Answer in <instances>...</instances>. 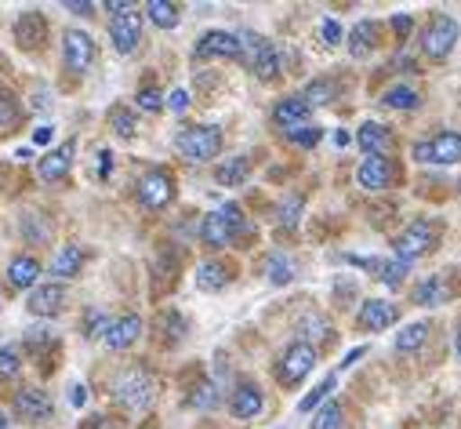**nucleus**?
<instances>
[{"label": "nucleus", "instance_id": "4be33fe9", "mask_svg": "<svg viewBox=\"0 0 461 429\" xmlns=\"http://www.w3.org/2000/svg\"><path fill=\"white\" fill-rule=\"evenodd\" d=\"M273 124L284 128V132H294V128H305L309 124V105L302 102V95H291V98H280L276 102Z\"/></svg>", "mask_w": 461, "mask_h": 429}, {"label": "nucleus", "instance_id": "49530a36", "mask_svg": "<svg viewBox=\"0 0 461 429\" xmlns=\"http://www.w3.org/2000/svg\"><path fill=\"white\" fill-rule=\"evenodd\" d=\"M164 102L171 105L175 114H185V110H189V91H185V87H175V91H171V95H167Z\"/></svg>", "mask_w": 461, "mask_h": 429}, {"label": "nucleus", "instance_id": "8fccbe9b", "mask_svg": "<svg viewBox=\"0 0 461 429\" xmlns=\"http://www.w3.org/2000/svg\"><path fill=\"white\" fill-rule=\"evenodd\" d=\"M109 171H113V153L102 150V153H98V178H109Z\"/></svg>", "mask_w": 461, "mask_h": 429}, {"label": "nucleus", "instance_id": "9b49d317", "mask_svg": "<svg viewBox=\"0 0 461 429\" xmlns=\"http://www.w3.org/2000/svg\"><path fill=\"white\" fill-rule=\"evenodd\" d=\"M109 41L121 55H131L139 44H142V15L139 12H128V15H117L109 23Z\"/></svg>", "mask_w": 461, "mask_h": 429}, {"label": "nucleus", "instance_id": "cd10ccee", "mask_svg": "<svg viewBox=\"0 0 461 429\" xmlns=\"http://www.w3.org/2000/svg\"><path fill=\"white\" fill-rule=\"evenodd\" d=\"M447 298H450V288H447L443 277H425V280L414 284V302L418 306H443Z\"/></svg>", "mask_w": 461, "mask_h": 429}, {"label": "nucleus", "instance_id": "f8f14e48", "mask_svg": "<svg viewBox=\"0 0 461 429\" xmlns=\"http://www.w3.org/2000/svg\"><path fill=\"white\" fill-rule=\"evenodd\" d=\"M396 316H400V306H393L385 298H367L360 306V313H357V328H364V332H385V328L396 324Z\"/></svg>", "mask_w": 461, "mask_h": 429}, {"label": "nucleus", "instance_id": "7ed1b4c3", "mask_svg": "<svg viewBox=\"0 0 461 429\" xmlns=\"http://www.w3.org/2000/svg\"><path fill=\"white\" fill-rule=\"evenodd\" d=\"M175 150L193 160V164H203V160H214L221 153V132L214 124H196V128H182L175 135Z\"/></svg>", "mask_w": 461, "mask_h": 429}, {"label": "nucleus", "instance_id": "f257e3e1", "mask_svg": "<svg viewBox=\"0 0 461 429\" xmlns=\"http://www.w3.org/2000/svg\"><path fill=\"white\" fill-rule=\"evenodd\" d=\"M248 219H244V211L237 204H221L218 211L203 214V223H200V241L207 248H229L240 233H248Z\"/></svg>", "mask_w": 461, "mask_h": 429}, {"label": "nucleus", "instance_id": "f704fd0d", "mask_svg": "<svg viewBox=\"0 0 461 429\" xmlns=\"http://www.w3.org/2000/svg\"><path fill=\"white\" fill-rule=\"evenodd\" d=\"M338 98V84L334 80H312L305 91H302V102L309 105V110H312V105H330Z\"/></svg>", "mask_w": 461, "mask_h": 429}, {"label": "nucleus", "instance_id": "c9c22d12", "mask_svg": "<svg viewBox=\"0 0 461 429\" xmlns=\"http://www.w3.org/2000/svg\"><path fill=\"white\" fill-rule=\"evenodd\" d=\"M382 102L393 105V110H418L421 95H418L414 87H407V84H396V87H389V91L382 95Z\"/></svg>", "mask_w": 461, "mask_h": 429}, {"label": "nucleus", "instance_id": "2eb2a0df", "mask_svg": "<svg viewBox=\"0 0 461 429\" xmlns=\"http://www.w3.org/2000/svg\"><path fill=\"white\" fill-rule=\"evenodd\" d=\"M139 335H142V316L139 313H124V316H117V320H109V328H105V346L109 350H128V346H135L139 342Z\"/></svg>", "mask_w": 461, "mask_h": 429}, {"label": "nucleus", "instance_id": "473e14b6", "mask_svg": "<svg viewBox=\"0 0 461 429\" xmlns=\"http://www.w3.org/2000/svg\"><path fill=\"white\" fill-rule=\"evenodd\" d=\"M309 429H345V415H341V404L338 400H323L312 415V425Z\"/></svg>", "mask_w": 461, "mask_h": 429}, {"label": "nucleus", "instance_id": "de8ad7c7", "mask_svg": "<svg viewBox=\"0 0 461 429\" xmlns=\"http://www.w3.org/2000/svg\"><path fill=\"white\" fill-rule=\"evenodd\" d=\"M320 37H323V44H327V48H334V44L341 41V26H338L334 19H323V26H320Z\"/></svg>", "mask_w": 461, "mask_h": 429}, {"label": "nucleus", "instance_id": "4468645a", "mask_svg": "<svg viewBox=\"0 0 461 429\" xmlns=\"http://www.w3.org/2000/svg\"><path fill=\"white\" fill-rule=\"evenodd\" d=\"M345 262H353V266H360V269H371V273H375V280H382V284H389V288H400V284H403V277L411 273V266H407V262H400V259H364V255H345Z\"/></svg>", "mask_w": 461, "mask_h": 429}, {"label": "nucleus", "instance_id": "1a4fd4ad", "mask_svg": "<svg viewBox=\"0 0 461 429\" xmlns=\"http://www.w3.org/2000/svg\"><path fill=\"white\" fill-rule=\"evenodd\" d=\"M62 62H66V69H69L73 77L87 73L91 62H95V41H91V33H84V30H66V37H62Z\"/></svg>", "mask_w": 461, "mask_h": 429}, {"label": "nucleus", "instance_id": "a18cd8bd", "mask_svg": "<svg viewBox=\"0 0 461 429\" xmlns=\"http://www.w3.org/2000/svg\"><path fill=\"white\" fill-rule=\"evenodd\" d=\"M105 328H109V316H105L102 309H87V324H84L87 339H98V335H105Z\"/></svg>", "mask_w": 461, "mask_h": 429}, {"label": "nucleus", "instance_id": "bb28decb", "mask_svg": "<svg viewBox=\"0 0 461 429\" xmlns=\"http://www.w3.org/2000/svg\"><path fill=\"white\" fill-rule=\"evenodd\" d=\"M229 280H233V269H229L225 262H218V259H211L196 269V288L200 291H221Z\"/></svg>", "mask_w": 461, "mask_h": 429}, {"label": "nucleus", "instance_id": "a19ab883", "mask_svg": "<svg viewBox=\"0 0 461 429\" xmlns=\"http://www.w3.org/2000/svg\"><path fill=\"white\" fill-rule=\"evenodd\" d=\"M302 207H305V200H302V196H287V200L280 204V226L294 230V226H298V219H302Z\"/></svg>", "mask_w": 461, "mask_h": 429}, {"label": "nucleus", "instance_id": "423d86ee", "mask_svg": "<svg viewBox=\"0 0 461 429\" xmlns=\"http://www.w3.org/2000/svg\"><path fill=\"white\" fill-rule=\"evenodd\" d=\"M411 157L418 164H443V168L447 164H457L461 160V135L457 132H439L429 142H414Z\"/></svg>", "mask_w": 461, "mask_h": 429}, {"label": "nucleus", "instance_id": "6e6552de", "mask_svg": "<svg viewBox=\"0 0 461 429\" xmlns=\"http://www.w3.org/2000/svg\"><path fill=\"white\" fill-rule=\"evenodd\" d=\"M175 200V175L167 168H153L139 178V204L146 211H160Z\"/></svg>", "mask_w": 461, "mask_h": 429}, {"label": "nucleus", "instance_id": "c03bdc74", "mask_svg": "<svg viewBox=\"0 0 461 429\" xmlns=\"http://www.w3.org/2000/svg\"><path fill=\"white\" fill-rule=\"evenodd\" d=\"M139 110H146V114H160V110H164L160 87H142V91H139Z\"/></svg>", "mask_w": 461, "mask_h": 429}, {"label": "nucleus", "instance_id": "79ce46f5", "mask_svg": "<svg viewBox=\"0 0 461 429\" xmlns=\"http://www.w3.org/2000/svg\"><path fill=\"white\" fill-rule=\"evenodd\" d=\"M287 139H291L294 146H302V150H312V146L323 139V132H320V128H312V124H305V128H294V132H287Z\"/></svg>", "mask_w": 461, "mask_h": 429}, {"label": "nucleus", "instance_id": "ddd939ff", "mask_svg": "<svg viewBox=\"0 0 461 429\" xmlns=\"http://www.w3.org/2000/svg\"><path fill=\"white\" fill-rule=\"evenodd\" d=\"M193 55L196 59H240V37L225 33V30H211L196 41Z\"/></svg>", "mask_w": 461, "mask_h": 429}, {"label": "nucleus", "instance_id": "f03ea898", "mask_svg": "<svg viewBox=\"0 0 461 429\" xmlns=\"http://www.w3.org/2000/svg\"><path fill=\"white\" fill-rule=\"evenodd\" d=\"M113 397H117V404H121L124 411L142 415V411H149L153 400H157V382L149 379L146 368H131V371H124V375L117 379V386H113Z\"/></svg>", "mask_w": 461, "mask_h": 429}, {"label": "nucleus", "instance_id": "4d7b16f0", "mask_svg": "<svg viewBox=\"0 0 461 429\" xmlns=\"http://www.w3.org/2000/svg\"><path fill=\"white\" fill-rule=\"evenodd\" d=\"M87 429H109V425H105L102 415H95V418H87Z\"/></svg>", "mask_w": 461, "mask_h": 429}, {"label": "nucleus", "instance_id": "603ef678", "mask_svg": "<svg viewBox=\"0 0 461 429\" xmlns=\"http://www.w3.org/2000/svg\"><path fill=\"white\" fill-rule=\"evenodd\" d=\"M51 135H55V128H51V124H41V128L33 132V142H37V146H48V142H51Z\"/></svg>", "mask_w": 461, "mask_h": 429}, {"label": "nucleus", "instance_id": "09e8293b", "mask_svg": "<svg viewBox=\"0 0 461 429\" xmlns=\"http://www.w3.org/2000/svg\"><path fill=\"white\" fill-rule=\"evenodd\" d=\"M393 30H396L400 41H407V33L414 30V19L411 15H393Z\"/></svg>", "mask_w": 461, "mask_h": 429}, {"label": "nucleus", "instance_id": "58836bf2", "mask_svg": "<svg viewBox=\"0 0 461 429\" xmlns=\"http://www.w3.org/2000/svg\"><path fill=\"white\" fill-rule=\"evenodd\" d=\"M218 386L214 382H200L196 389H193V397H189V404L196 407V411H211V407H218Z\"/></svg>", "mask_w": 461, "mask_h": 429}, {"label": "nucleus", "instance_id": "a211bd4d", "mask_svg": "<svg viewBox=\"0 0 461 429\" xmlns=\"http://www.w3.org/2000/svg\"><path fill=\"white\" fill-rule=\"evenodd\" d=\"M357 142H360L364 157H389V153H393V146H396L393 132H389L385 124H378V121H367V124H360V132H357Z\"/></svg>", "mask_w": 461, "mask_h": 429}, {"label": "nucleus", "instance_id": "6e6d98bb", "mask_svg": "<svg viewBox=\"0 0 461 429\" xmlns=\"http://www.w3.org/2000/svg\"><path fill=\"white\" fill-rule=\"evenodd\" d=\"M364 353H367L364 346H357V350H349V353H345V361H341V368H353V364H357V361H360Z\"/></svg>", "mask_w": 461, "mask_h": 429}, {"label": "nucleus", "instance_id": "0eeeda50", "mask_svg": "<svg viewBox=\"0 0 461 429\" xmlns=\"http://www.w3.org/2000/svg\"><path fill=\"white\" fill-rule=\"evenodd\" d=\"M457 33L461 30H457V23L450 15H432L429 26L421 30V51L429 59H447L454 51V44H457Z\"/></svg>", "mask_w": 461, "mask_h": 429}, {"label": "nucleus", "instance_id": "bf43d9fd", "mask_svg": "<svg viewBox=\"0 0 461 429\" xmlns=\"http://www.w3.org/2000/svg\"><path fill=\"white\" fill-rule=\"evenodd\" d=\"M454 350H457V357H461V324H457V332H454Z\"/></svg>", "mask_w": 461, "mask_h": 429}, {"label": "nucleus", "instance_id": "393cba45", "mask_svg": "<svg viewBox=\"0 0 461 429\" xmlns=\"http://www.w3.org/2000/svg\"><path fill=\"white\" fill-rule=\"evenodd\" d=\"M80 266H84V251H80L77 244L59 248V251H55V259H51V277H55V284H62V280L77 277V273H80Z\"/></svg>", "mask_w": 461, "mask_h": 429}, {"label": "nucleus", "instance_id": "4c0bfd02", "mask_svg": "<svg viewBox=\"0 0 461 429\" xmlns=\"http://www.w3.org/2000/svg\"><path fill=\"white\" fill-rule=\"evenodd\" d=\"M23 371V350L19 346H0V382H8Z\"/></svg>", "mask_w": 461, "mask_h": 429}, {"label": "nucleus", "instance_id": "5701e85b", "mask_svg": "<svg viewBox=\"0 0 461 429\" xmlns=\"http://www.w3.org/2000/svg\"><path fill=\"white\" fill-rule=\"evenodd\" d=\"M15 37L26 51H37L44 41H48V19L41 12H23L19 23H15Z\"/></svg>", "mask_w": 461, "mask_h": 429}, {"label": "nucleus", "instance_id": "13d9d810", "mask_svg": "<svg viewBox=\"0 0 461 429\" xmlns=\"http://www.w3.org/2000/svg\"><path fill=\"white\" fill-rule=\"evenodd\" d=\"M334 142L338 146H349V132H334Z\"/></svg>", "mask_w": 461, "mask_h": 429}, {"label": "nucleus", "instance_id": "412c9836", "mask_svg": "<svg viewBox=\"0 0 461 429\" xmlns=\"http://www.w3.org/2000/svg\"><path fill=\"white\" fill-rule=\"evenodd\" d=\"M15 411L23 415V422H48L55 415V404L44 389H23L15 393Z\"/></svg>", "mask_w": 461, "mask_h": 429}, {"label": "nucleus", "instance_id": "39448f33", "mask_svg": "<svg viewBox=\"0 0 461 429\" xmlns=\"http://www.w3.org/2000/svg\"><path fill=\"white\" fill-rule=\"evenodd\" d=\"M240 37V55L248 59L251 73H258L262 80H273L280 73V51L273 41L258 37V33H237Z\"/></svg>", "mask_w": 461, "mask_h": 429}, {"label": "nucleus", "instance_id": "a878e982", "mask_svg": "<svg viewBox=\"0 0 461 429\" xmlns=\"http://www.w3.org/2000/svg\"><path fill=\"white\" fill-rule=\"evenodd\" d=\"M378 33H382V26L378 23H357L353 26V33H349V51H353V59H367L375 48H378Z\"/></svg>", "mask_w": 461, "mask_h": 429}, {"label": "nucleus", "instance_id": "ea45409f", "mask_svg": "<svg viewBox=\"0 0 461 429\" xmlns=\"http://www.w3.org/2000/svg\"><path fill=\"white\" fill-rule=\"evenodd\" d=\"M327 393H334V375H327V379H323V382H320V386H316V389H312V393H309L305 400H298V411L305 415V411L320 407V404L327 400Z\"/></svg>", "mask_w": 461, "mask_h": 429}, {"label": "nucleus", "instance_id": "e433bc0d", "mask_svg": "<svg viewBox=\"0 0 461 429\" xmlns=\"http://www.w3.org/2000/svg\"><path fill=\"white\" fill-rule=\"evenodd\" d=\"M109 124H113V132H117L121 139H131L139 132V121H135V114L128 110V105H113V110H109Z\"/></svg>", "mask_w": 461, "mask_h": 429}, {"label": "nucleus", "instance_id": "72a5a7b5", "mask_svg": "<svg viewBox=\"0 0 461 429\" xmlns=\"http://www.w3.org/2000/svg\"><path fill=\"white\" fill-rule=\"evenodd\" d=\"M425 339H429V324H425V320H414V324H407V328L396 335V350H400V353H414V350L425 346Z\"/></svg>", "mask_w": 461, "mask_h": 429}, {"label": "nucleus", "instance_id": "dca6fc26", "mask_svg": "<svg viewBox=\"0 0 461 429\" xmlns=\"http://www.w3.org/2000/svg\"><path fill=\"white\" fill-rule=\"evenodd\" d=\"M357 178H360V186H364V189L382 193V189H389V186L396 182V164H393L389 157H364V164H360Z\"/></svg>", "mask_w": 461, "mask_h": 429}, {"label": "nucleus", "instance_id": "20e7f679", "mask_svg": "<svg viewBox=\"0 0 461 429\" xmlns=\"http://www.w3.org/2000/svg\"><path fill=\"white\" fill-rule=\"evenodd\" d=\"M436 241H439V226H436L432 219H414V223L393 241V248H396V259L411 266V262L425 259V255L436 248Z\"/></svg>", "mask_w": 461, "mask_h": 429}, {"label": "nucleus", "instance_id": "7c9ffc66", "mask_svg": "<svg viewBox=\"0 0 461 429\" xmlns=\"http://www.w3.org/2000/svg\"><path fill=\"white\" fill-rule=\"evenodd\" d=\"M146 15H149V23L160 26V30H175L178 19H182V15H178V5H167V0H149Z\"/></svg>", "mask_w": 461, "mask_h": 429}, {"label": "nucleus", "instance_id": "c756f323", "mask_svg": "<svg viewBox=\"0 0 461 429\" xmlns=\"http://www.w3.org/2000/svg\"><path fill=\"white\" fill-rule=\"evenodd\" d=\"M248 171H251L248 157H233V160H221V164L214 168V178H218L221 186H240V182L248 178Z\"/></svg>", "mask_w": 461, "mask_h": 429}, {"label": "nucleus", "instance_id": "864d4df0", "mask_svg": "<svg viewBox=\"0 0 461 429\" xmlns=\"http://www.w3.org/2000/svg\"><path fill=\"white\" fill-rule=\"evenodd\" d=\"M69 400H73V407H84V404H87V386L77 382V386L69 389Z\"/></svg>", "mask_w": 461, "mask_h": 429}, {"label": "nucleus", "instance_id": "b1692460", "mask_svg": "<svg viewBox=\"0 0 461 429\" xmlns=\"http://www.w3.org/2000/svg\"><path fill=\"white\" fill-rule=\"evenodd\" d=\"M37 277H41V262L33 259V255H15L12 262H8V284L15 288V291H33L37 288Z\"/></svg>", "mask_w": 461, "mask_h": 429}, {"label": "nucleus", "instance_id": "aec40b11", "mask_svg": "<svg viewBox=\"0 0 461 429\" xmlns=\"http://www.w3.org/2000/svg\"><path fill=\"white\" fill-rule=\"evenodd\" d=\"M73 153H77V142H73V139H69V142H62L59 150L44 153V157L37 160L41 178H44V182H59V178H66V175H69V168H73Z\"/></svg>", "mask_w": 461, "mask_h": 429}, {"label": "nucleus", "instance_id": "5fc2aeb1", "mask_svg": "<svg viewBox=\"0 0 461 429\" xmlns=\"http://www.w3.org/2000/svg\"><path fill=\"white\" fill-rule=\"evenodd\" d=\"M66 8L77 12V15H91L95 12V5H87V0H84V5H77V0H66Z\"/></svg>", "mask_w": 461, "mask_h": 429}, {"label": "nucleus", "instance_id": "052dcab7", "mask_svg": "<svg viewBox=\"0 0 461 429\" xmlns=\"http://www.w3.org/2000/svg\"><path fill=\"white\" fill-rule=\"evenodd\" d=\"M0 429H8V415L5 411H0Z\"/></svg>", "mask_w": 461, "mask_h": 429}, {"label": "nucleus", "instance_id": "c85d7f7f", "mask_svg": "<svg viewBox=\"0 0 461 429\" xmlns=\"http://www.w3.org/2000/svg\"><path fill=\"white\" fill-rule=\"evenodd\" d=\"M298 335H302L305 346H312V342H327L334 332H330V324H327V316H320V313H305V316L298 320Z\"/></svg>", "mask_w": 461, "mask_h": 429}, {"label": "nucleus", "instance_id": "3c124183", "mask_svg": "<svg viewBox=\"0 0 461 429\" xmlns=\"http://www.w3.org/2000/svg\"><path fill=\"white\" fill-rule=\"evenodd\" d=\"M105 12H113V15H128V12H135V5H128V0H109Z\"/></svg>", "mask_w": 461, "mask_h": 429}, {"label": "nucleus", "instance_id": "2f4dec72", "mask_svg": "<svg viewBox=\"0 0 461 429\" xmlns=\"http://www.w3.org/2000/svg\"><path fill=\"white\" fill-rule=\"evenodd\" d=\"M266 277H269V284L284 288V284H291V280H294V262H291L287 255L273 251V255L266 259Z\"/></svg>", "mask_w": 461, "mask_h": 429}, {"label": "nucleus", "instance_id": "f3484780", "mask_svg": "<svg viewBox=\"0 0 461 429\" xmlns=\"http://www.w3.org/2000/svg\"><path fill=\"white\" fill-rule=\"evenodd\" d=\"M262 407H266V397H262L258 382H251V379L237 382L233 397H229V411L237 418H255V415H262Z\"/></svg>", "mask_w": 461, "mask_h": 429}, {"label": "nucleus", "instance_id": "37998d69", "mask_svg": "<svg viewBox=\"0 0 461 429\" xmlns=\"http://www.w3.org/2000/svg\"><path fill=\"white\" fill-rule=\"evenodd\" d=\"M15 121H19V105L5 87H0V128H12Z\"/></svg>", "mask_w": 461, "mask_h": 429}, {"label": "nucleus", "instance_id": "9d476101", "mask_svg": "<svg viewBox=\"0 0 461 429\" xmlns=\"http://www.w3.org/2000/svg\"><path fill=\"white\" fill-rule=\"evenodd\" d=\"M312 368H316V346L294 342V346L280 357V364H276V379H280L284 386H298Z\"/></svg>", "mask_w": 461, "mask_h": 429}, {"label": "nucleus", "instance_id": "6ab92c4d", "mask_svg": "<svg viewBox=\"0 0 461 429\" xmlns=\"http://www.w3.org/2000/svg\"><path fill=\"white\" fill-rule=\"evenodd\" d=\"M26 306H30V313L33 316H55L62 306H66V284H37L33 291H30V298H26Z\"/></svg>", "mask_w": 461, "mask_h": 429}]
</instances>
